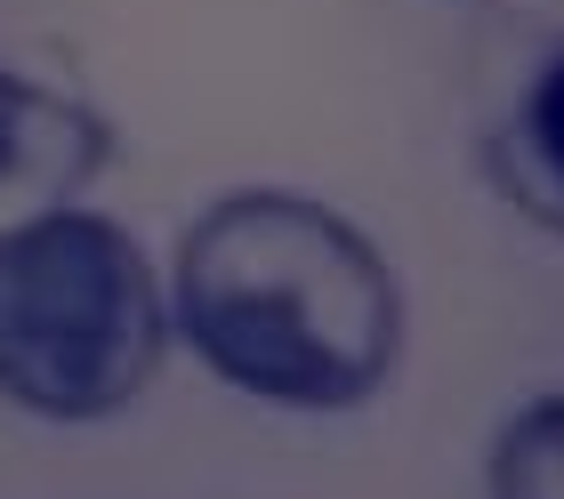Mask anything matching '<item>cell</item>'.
Wrapping results in <instances>:
<instances>
[{
    "label": "cell",
    "instance_id": "1",
    "mask_svg": "<svg viewBox=\"0 0 564 499\" xmlns=\"http://www.w3.org/2000/svg\"><path fill=\"white\" fill-rule=\"evenodd\" d=\"M170 338L250 403L364 411L403 362V282L347 209L291 186L218 194L177 234Z\"/></svg>",
    "mask_w": 564,
    "mask_h": 499
},
{
    "label": "cell",
    "instance_id": "2",
    "mask_svg": "<svg viewBox=\"0 0 564 499\" xmlns=\"http://www.w3.org/2000/svg\"><path fill=\"white\" fill-rule=\"evenodd\" d=\"M170 355V291L145 242L73 202L0 234V403L89 427L130 411Z\"/></svg>",
    "mask_w": 564,
    "mask_h": 499
},
{
    "label": "cell",
    "instance_id": "3",
    "mask_svg": "<svg viewBox=\"0 0 564 499\" xmlns=\"http://www.w3.org/2000/svg\"><path fill=\"white\" fill-rule=\"evenodd\" d=\"M113 162V121L89 97H65L0 65V234L73 209Z\"/></svg>",
    "mask_w": 564,
    "mask_h": 499
},
{
    "label": "cell",
    "instance_id": "4",
    "mask_svg": "<svg viewBox=\"0 0 564 499\" xmlns=\"http://www.w3.org/2000/svg\"><path fill=\"white\" fill-rule=\"evenodd\" d=\"M484 170H492V186L517 218L564 242V41L524 73L517 105L484 138Z\"/></svg>",
    "mask_w": 564,
    "mask_h": 499
},
{
    "label": "cell",
    "instance_id": "5",
    "mask_svg": "<svg viewBox=\"0 0 564 499\" xmlns=\"http://www.w3.org/2000/svg\"><path fill=\"white\" fill-rule=\"evenodd\" d=\"M484 499H564V395H532L500 419Z\"/></svg>",
    "mask_w": 564,
    "mask_h": 499
}]
</instances>
